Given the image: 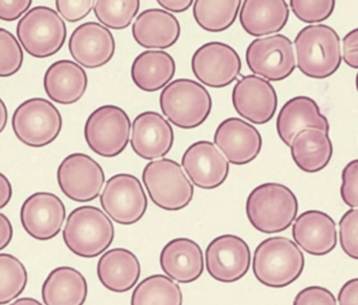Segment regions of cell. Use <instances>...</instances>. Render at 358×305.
I'll return each mask as SVG.
<instances>
[{
	"label": "cell",
	"instance_id": "6da1fadb",
	"mask_svg": "<svg viewBox=\"0 0 358 305\" xmlns=\"http://www.w3.org/2000/svg\"><path fill=\"white\" fill-rule=\"evenodd\" d=\"M305 258L292 239L269 237L259 244L252 258V271L259 283L282 289L298 281L304 271Z\"/></svg>",
	"mask_w": 358,
	"mask_h": 305
},
{
	"label": "cell",
	"instance_id": "7a4b0ae2",
	"mask_svg": "<svg viewBox=\"0 0 358 305\" xmlns=\"http://www.w3.org/2000/svg\"><path fill=\"white\" fill-rule=\"evenodd\" d=\"M246 216L256 230L266 235L283 232L296 221L299 202L289 187L264 183L252 189L246 200Z\"/></svg>",
	"mask_w": 358,
	"mask_h": 305
},
{
	"label": "cell",
	"instance_id": "3957f363",
	"mask_svg": "<svg viewBox=\"0 0 358 305\" xmlns=\"http://www.w3.org/2000/svg\"><path fill=\"white\" fill-rule=\"evenodd\" d=\"M296 66L313 79L331 77L342 64L341 40L332 27L325 24L304 27L294 40Z\"/></svg>",
	"mask_w": 358,
	"mask_h": 305
},
{
	"label": "cell",
	"instance_id": "277c9868",
	"mask_svg": "<svg viewBox=\"0 0 358 305\" xmlns=\"http://www.w3.org/2000/svg\"><path fill=\"white\" fill-rule=\"evenodd\" d=\"M115 239V226L96 206H80L69 214L63 230L66 247L80 258H94L104 253Z\"/></svg>",
	"mask_w": 358,
	"mask_h": 305
},
{
	"label": "cell",
	"instance_id": "5b68a950",
	"mask_svg": "<svg viewBox=\"0 0 358 305\" xmlns=\"http://www.w3.org/2000/svg\"><path fill=\"white\" fill-rule=\"evenodd\" d=\"M159 105L170 123L180 129L192 130L206 123L212 112L213 101L201 84L178 79L164 88Z\"/></svg>",
	"mask_w": 358,
	"mask_h": 305
},
{
	"label": "cell",
	"instance_id": "8992f818",
	"mask_svg": "<svg viewBox=\"0 0 358 305\" xmlns=\"http://www.w3.org/2000/svg\"><path fill=\"white\" fill-rule=\"evenodd\" d=\"M142 178L151 201L162 209L178 211L193 200V184L174 160L162 158L149 162Z\"/></svg>",
	"mask_w": 358,
	"mask_h": 305
},
{
	"label": "cell",
	"instance_id": "52a82bcc",
	"mask_svg": "<svg viewBox=\"0 0 358 305\" xmlns=\"http://www.w3.org/2000/svg\"><path fill=\"white\" fill-rule=\"evenodd\" d=\"M17 38L29 56L44 59L60 52L67 37L66 24L48 6L31 8L17 24Z\"/></svg>",
	"mask_w": 358,
	"mask_h": 305
},
{
	"label": "cell",
	"instance_id": "ba28073f",
	"mask_svg": "<svg viewBox=\"0 0 358 305\" xmlns=\"http://www.w3.org/2000/svg\"><path fill=\"white\" fill-rule=\"evenodd\" d=\"M62 115L50 101L33 98L15 110L12 128L19 142L29 148H44L54 142L62 130Z\"/></svg>",
	"mask_w": 358,
	"mask_h": 305
},
{
	"label": "cell",
	"instance_id": "9c48e42d",
	"mask_svg": "<svg viewBox=\"0 0 358 305\" xmlns=\"http://www.w3.org/2000/svg\"><path fill=\"white\" fill-rule=\"evenodd\" d=\"M129 115L115 105L99 107L88 117L84 127L86 144L92 152L105 158L121 155L131 134Z\"/></svg>",
	"mask_w": 358,
	"mask_h": 305
},
{
	"label": "cell",
	"instance_id": "30bf717a",
	"mask_svg": "<svg viewBox=\"0 0 358 305\" xmlns=\"http://www.w3.org/2000/svg\"><path fill=\"white\" fill-rule=\"evenodd\" d=\"M105 214L121 225L140 222L148 208V199L138 177L117 174L111 177L100 197Z\"/></svg>",
	"mask_w": 358,
	"mask_h": 305
},
{
	"label": "cell",
	"instance_id": "8fae6325",
	"mask_svg": "<svg viewBox=\"0 0 358 305\" xmlns=\"http://www.w3.org/2000/svg\"><path fill=\"white\" fill-rule=\"evenodd\" d=\"M245 60L254 75L267 81H283L296 67L292 42L280 34L255 39L246 48Z\"/></svg>",
	"mask_w": 358,
	"mask_h": 305
},
{
	"label": "cell",
	"instance_id": "7c38bea8",
	"mask_svg": "<svg viewBox=\"0 0 358 305\" xmlns=\"http://www.w3.org/2000/svg\"><path fill=\"white\" fill-rule=\"evenodd\" d=\"M57 181L69 199L86 203L100 195L105 183L104 170L90 156L73 153L61 162L57 170Z\"/></svg>",
	"mask_w": 358,
	"mask_h": 305
},
{
	"label": "cell",
	"instance_id": "4fadbf2b",
	"mask_svg": "<svg viewBox=\"0 0 358 305\" xmlns=\"http://www.w3.org/2000/svg\"><path fill=\"white\" fill-rule=\"evenodd\" d=\"M191 65L196 79L215 89L231 85L242 69L239 54L222 42H208L200 46L192 57Z\"/></svg>",
	"mask_w": 358,
	"mask_h": 305
},
{
	"label": "cell",
	"instance_id": "5bb4252c",
	"mask_svg": "<svg viewBox=\"0 0 358 305\" xmlns=\"http://www.w3.org/2000/svg\"><path fill=\"white\" fill-rule=\"evenodd\" d=\"M250 247L237 235H220L206 248V270L219 283H236L243 278L250 270Z\"/></svg>",
	"mask_w": 358,
	"mask_h": 305
},
{
	"label": "cell",
	"instance_id": "9a60e30c",
	"mask_svg": "<svg viewBox=\"0 0 358 305\" xmlns=\"http://www.w3.org/2000/svg\"><path fill=\"white\" fill-rule=\"evenodd\" d=\"M231 102L236 112L250 123L264 125L275 117L278 96L267 80L250 75L238 80L234 86Z\"/></svg>",
	"mask_w": 358,
	"mask_h": 305
},
{
	"label": "cell",
	"instance_id": "2e32d148",
	"mask_svg": "<svg viewBox=\"0 0 358 305\" xmlns=\"http://www.w3.org/2000/svg\"><path fill=\"white\" fill-rule=\"evenodd\" d=\"M65 218L64 203L55 193H33L21 206V225L25 232L37 241H50L56 237Z\"/></svg>",
	"mask_w": 358,
	"mask_h": 305
},
{
	"label": "cell",
	"instance_id": "e0dca14e",
	"mask_svg": "<svg viewBox=\"0 0 358 305\" xmlns=\"http://www.w3.org/2000/svg\"><path fill=\"white\" fill-rule=\"evenodd\" d=\"M214 144L229 163L245 165L258 157L263 140L252 124L238 117H229L217 127Z\"/></svg>",
	"mask_w": 358,
	"mask_h": 305
},
{
	"label": "cell",
	"instance_id": "ac0fdd59",
	"mask_svg": "<svg viewBox=\"0 0 358 305\" xmlns=\"http://www.w3.org/2000/svg\"><path fill=\"white\" fill-rule=\"evenodd\" d=\"M181 165L189 181L201 189L221 186L229 174V162L213 142H194L183 154Z\"/></svg>",
	"mask_w": 358,
	"mask_h": 305
},
{
	"label": "cell",
	"instance_id": "d6986e66",
	"mask_svg": "<svg viewBox=\"0 0 358 305\" xmlns=\"http://www.w3.org/2000/svg\"><path fill=\"white\" fill-rule=\"evenodd\" d=\"M69 50L80 66L99 68L108 64L115 56V40L107 27L90 21L79 25L73 31L69 38Z\"/></svg>",
	"mask_w": 358,
	"mask_h": 305
},
{
	"label": "cell",
	"instance_id": "ffe728a7",
	"mask_svg": "<svg viewBox=\"0 0 358 305\" xmlns=\"http://www.w3.org/2000/svg\"><path fill=\"white\" fill-rule=\"evenodd\" d=\"M173 144V128L163 115L146 111L134 119L130 144L138 157L151 161L162 159L172 150Z\"/></svg>",
	"mask_w": 358,
	"mask_h": 305
},
{
	"label": "cell",
	"instance_id": "44dd1931",
	"mask_svg": "<svg viewBox=\"0 0 358 305\" xmlns=\"http://www.w3.org/2000/svg\"><path fill=\"white\" fill-rule=\"evenodd\" d=\"M292 237L299 247L313 256H324L338 245V231L334 218L320 210H308L296 218Z\"/></svg>",
	"mask_w": 358,
	"mask_h": 305
},
{
	"label": "cell",
	"instance_id": "7402d4cb",
	"mask_svg": "<svg viewBox=\"0 0 358 305\" xmlns=\"http://www.w3.org/2000/svg\"><path fill=\"white\" fill-rule=\"evenodd\" d=\"M322 130L328 133L330 126L327 117L322 114L319 105L308 96H296L288 101L280 111L277 119V131L280 140L292 146L294 137L306 129Z\"/></svg>",
	"mask_w": 358,
	"mask_h": 305
},
{
	"label": "cell",
	"instance_id": "603a6c76",
	"mask_svg": "<svg viewBox=\"0 0 358 305\" xmlns=\"http://www.w3.org/2000/svg\"><path fill=\"white\" fill-rule=\"evenodd\" d=\"M159 262L164 273L179 283H194L204 270L201 248L193 239L185 237L170 241L162 250Z\"/></svg>",
	"mask_w": 358,
	"mask_h": 305
},
{
	"label": "cell",
	"instance_id": "cb8c5ba5",
	"mask_svg": "<svg viewBox=\"0 0 358 305\" xmlns=\"http://www.w3.org/2000/svg\"><path fill=\"white\" fill-rule=\"evenodd\" d=\"M180 33L178 19L162 8L144 10L132 25V35L136 43L149 50L171 47L178 41Z\"/></svg>",
	"mask_w": 358,
	"mask_h": 305
},
{
	"label": "cell",
	"instance_id": "d4e9b609",
	"mask_svg": "<svg viewBox=\"0 0 358 305\" xmlns=\"http://www.w3.org/2000/svg\"><path fill=\"white\" fill-rule=\"evenodd\" d=\"M43 86L50 100L69 106L79 102L85 94L87 73L73 61L59 60L45 71Z\"/></svg>",
	"mask_w": 358,
	"mask_h": 305
},
{
	"label": "cell",
	"instance_id": "484cf974",
	"mask_svg": "<svg viewBox=\"0 0 358 305\" xmlns=\"http://www.w3.org/2000/svg\"><path fill=\"white\" fill-rule=\"evenodd\" d=\"M140 260L125 248L109 250L101 256L96 267L99 281L115 293H125L134 289L141 277Z\"/></svg>",
	"mask_w": 358,
	"mask_h": 305
},
{
	"label": "cell",
	"instance_id": "4316f807",
	"mask_svg": "<svg viewBox=\"0 0 358 305\" xmlns=\"http://www.w3.org/2000/svg\"><path fill=\"white\" fill-rule=\"evenodd\" d=\"M240 23L252 37L278 33L289 19V6L284 0H245L240 8Z\"/></svg>",
	"mask_w": 358,
	"mask_h": 305
},
{
	"label": "cell",
	"instance_id": "83f0119b",
	"mask_svg": "<svg viewBox=\"0 0 358 305\" xmlns=\"http://www.w3.org/2000/svg\"><path fill=\"white\" fill-rule=\"evenodd\" d=\"M176 71V61L171 54L164 50H146L134 59L131 79L143 91H159L171 83Z\"/></svg>",
	"mask_w": 358,
	"mask_h": 305
},
{
	"label": "cell",
	"instance_id": "f1b7e54d",
	"mask_svg": "<svg viewBox=\"0 0 358 305\" xmlns=\"http://www.w3.org/2000/svg\"><path fill=\"white\" fill-rule=\"evenodd\" d=\"M88 285L81 272L71 267H59L46 277L41 295L45 305H84Z\"/></svg>",
	"mask_w": 358,
	"mask_h": 305
},
{
	"label": "cell",
	"instance_id": "f546056e",
	"mask_svg": "<svg viewBox=\"0 0 358 305\" xmlns=\"http://www.w3.org/2000/svg\"><path fill=\"white\" fill-rule=\"evenodd\" d=\"M290 150L296 166L309 174L324 170L334 155V146L328 133L315 128L300 132L294 137Z\"/></svg>",
	"mask_w": 358,
	"mask_h": 305
},
{
	"label": "cell",
	"instance_id": "4dcf8cb0",
	"mask_svg": "<svg viewBox=\"0 0 358 305\" xmlns=\"http://www.w3.org/2000/svg\"><path fill=\"white\" fill-rule=\"evenodd\" d=\"M241 6L240 0H196L193 16L204 31L220 33L234 24Z\"/></svg>",
	"mask_w": 358,
	"mask_h": 305
},
{
	"label": "cell",
	"instance_id": "1f68e13d",
	"mask_svg": "<svg viewBox=\"0 0 358 305\" xmlns=\"http://www.w3.org/2000/svg\"><path fill=\"white\" fill-rule=\"evenodd\" d=\"M131 305H182V293L169 277L152 275L138 283L132 293Z\"/></svg>",
	"mask_w": 358,
	"mask_h": 305
},
{
	"label": "cell",
	"instance_id": "d6a6232c",
	"mask_svg": "<svg viewBox=\"0 0 358 305\" xmlns=\"http://www.w3.org/2000/svg\"><path fill=\"white\" fill-rule=\"evenodd\" d=\"M140 8L138 0H98L94 12L103 27L122 31L131 24Z\"/></svg>",
	"mask_w": 358,
	"mask_h": 305
},
{
	"label": "cell",
	"instance_id": "836d02e7",
	"mask_svg": "<svg viewBox=\"0 0 358 305\" xmlns=\"http://www.w3.org/2000/svg\"><path fill=\"white\" fill-rule=\"evenodd\" d=\"M27 272L24 265L8 253H0V305L10 304L24 291Z\"/></svg>",
	"mask_w": 358,
	"mask_h": 305
},
{
	"label": "cell",
	"instance_id": "e575fe53",
	"mask_svg": "<svg viewBox=\"0 0 358 305\" xmlns=\"http://www.w3.org/2000/svg\"><path fill=\"white\" fill-rule=\"evenodd\" d=\"M20 43L8 29L0 27V77L16 75L23 64Z\"/></svg>",
	"mask_w": 358,
	"mask_h": 305
},
{
	"label": "cell",
	"instance_id": "d590c367",
	"mask_svg": "<svg viewBox=\"0 0 358 305\" xmlns=\"http://www.w3.org/2000/svg\"><path fill=\"white\" fill-rule=\"evenodd\" d=\"M294 14L305 23L322 22L327 20L334 8L336 1L334 0H323V1H305V0H292L290 1Z\"/></svg>",
	"mask_w": 358,
	"mask_h": 305
},
{
	"label": "cell",
	"instance_id": "8d00e7d4",
	"mask_svg": "<svg viewBox=\"0 0 358 305\" xmlns=\"http://www.w3.org/2000/svg\"><path fill=\"white\" fill-rule=\"evenodd\" d=\"M340 241L343 251L358 260V209H350L341 218Z\"/></svg>",
	"mask_w": 358,
	"mask_h": 305
},
{
	"label": "cell",
	"instance_id": "74e56055",
	"mask_svg": "<svg viewBox=\"0 0 358 305\" xmlns=\"http://www.w3.org/2000/svg\"><path fill=\"white\" fill-rule=\"evenodd\" d=\"M341 195L349 207H358V159L347 164L343 170Z\"/></svg>",
	"mask_w": 358,
	"mask_h": 305
},
{
	"label": "cell",
	"instance_id": "f35d334b",
	"mask_svg": "<svg viewBox=\"0 0 358 305\" xmlns=\"http://www.w3.org/2000/svg\"><path fill=\"white\" fill-rule=\"evenodd\" d=\"M92 0H57L56 8L61 18L75 23L87 17L94 8Z\"/></svg>",
	"mask_w": 358,
	"mask_h": 305
},
{
	"label": "cell",
	"instance_id": "ab89813d",
	"mask_svg": "<svg viewBox=\"0 0 358 305\" xmlns=\"http://www.w3.org/2000/svg\"><path fill=\"white\" fill-rule=\"evenodd\" d=\"M294 305H336V299L329 290L313 285L299 292Z\"/></svg>",
	"mask_w": 358,
	"mask_h": 305
},
{
	"label": "cell",
	"instance_id": "60d3db41",
	"mask_svg": "<svg viewBox=\"0 0 358 305\" xmlns=\"http://www.w3.org/2000/svg\"><path fill=\"white\" fill-rule=\"evenodd\" d=\"M31 6V0H0V20H17L29 12Z\"/></svg>",
	"mask_w": 358,
	"mask_h": 305
},
{
	"label": "cell",
	"instance_id": "b9f144b4",
	"mask_svg": "<svg viewBox=\"0 0 358 305\" xmlns=\"http://www.w3.org/2000/svg\"><path fill=\"white\" fill-rule=\"evenodd\" d=\"M343 60L351 68L358 69V29L349 31L343 39Z\"/></svg>",
	"mask_w": 358,
	"mask_h": 305
},
{
	"label": "cell",
	"instance_id": "7bdbcfd3",
	"mask_svg": "<svg viewBox=\"0 0 358 305\" xmlns=\"http://www.w3.org/2000/svg\"><path fill=\"white\" fill-rule=\"evenodd\" d=\"M340 305H358V278L347 281L338 293Z\"/></svg>",
	"mask_w": 358,
	"mask_h": 305
},
{
	"label": "cell",
	"instance_id": "ee69618b",
	"mask_svg": "<svg viewBox=\"0 0 358 305\" xmlns=\"http://www.w3.org/2000/svg\"><path fill=\"white\" fill-rule=\"evenodd\" d=\"M13 239V226L6 214H0V251L10 245Z\"/></svg>",
	"mask_w": 358,
	"mask_h": 305
},
{
	"label": "cell",
	"instance_id": "f6af8a7d",
	"mask_svg": "<svg viewBox=\"0 0 358 305\" xmlns=\"http://www.w3.org/2000/svg\"><path fill=\"white\" fill-rule=\"evenodd\" d=\"M157 2L159 6H163V8L169 10V13H176V14L185 12L194 3L192 0H159Z\"/></svg>",
	"mask_w": 358,
	"mask_h": 305
},
{
	"label": "cell",
	"instance_id": "bcb514c9",
	"mask_svg": "<svg viewBox=\"0 0 358 305\" xmlns=\"http://www.w3.org/2000/svg\"><path fill=\"white\" fill-rule=\"evenodd\" d=\"M13 188L6 174L0 172V209L6 207L12 199Z\"/></svg>",
	"mask_w": 358,
	"mask_h": 305
},
{
	"label": "cell",
	"instance_id": "7dc6e473",
	"mask_svg": "<svg viewBox=\"0 0 358 305\" xmlns=\"http://www.w3.org/2000/svg\"><path fill=\"white\" fill-rule=\"evenodd\" d=\"M8 108L4 104L2 98H0V134L6 129V124H8Z\"/></svg>",
	"mask_w": 358,
	"mask_h": 305
},
{
	"label": "cell",
	"instance_id": "c3c4849f",
	"mask_svg": "<svg viewBox=\"0 0 358 305\" xmlns=\"http://www.w3.org/2000/svg\"><path fill=\"white\" fill-rule=\"evenodd\" d=\"M10 305H42L41 302L38 300L34 299V298L25 297L19 298L16 302H13Z\"/></svg>",
	"mask_w": 358,
	"mask_h": 305
},
{
	"label": "cell",
	"instance_id": "681fc988",
	"mask_svg": "<svg viewBox=\"0 0 358 305\" xmlns=\"http://www.w3.org/2000/svg\"><path fill=\"white\" fill-rule=\"evenodd\" d=\"M357 91H358V73H357Z\"/></svg>",
	"mask_w": 358,
	"mask_h": 305
}]
</instances>
